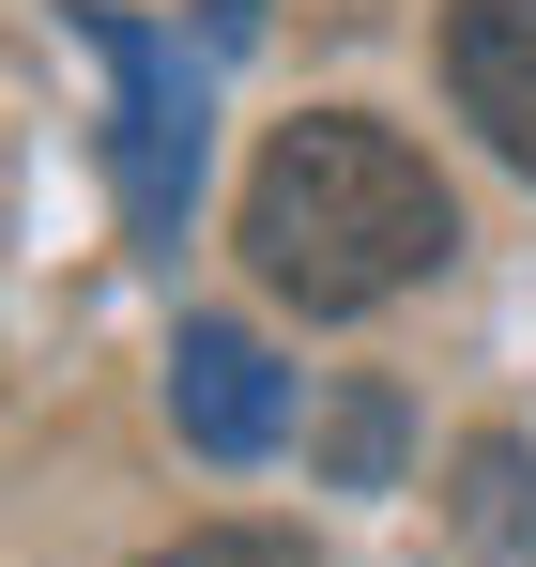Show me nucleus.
<instances>
[{"label": "nucleus", "mask_w": 536, "mask_h": 567, "mask_svg": "<svg viewBox=\"0 0 536 567\" xmlns=\"http://www.w3.org/2000/svg\"><path fill=\"white\" fill-rule=\"evenodd\" d=\"M445 246H460V199L430 185V154L383 138V123H353V107L276 123V154L246 169V261L307 322H353L383 291L445 277Z\"/></svg>", "instance_id": "1"}, {"label": "nucleus", "mask_w": 536, "mask_h": 567, "mask_svg": "<svg viewBox=\"0 0 536 567\" xmlns=\"http://www.w3.org/2000/svg\"><path fill=\"white\" fill-rule=\"evenodd\" d=\"M92 62H107V169H123V230L169 261L184 246V199H199V78H184V47H154L138 16H92Z\"/></svg>", "instance_id": "2"}, {"label": "nucleus", "mask_w": 536, "mask_h": 567, "mask_svg": "<svg viewBox=\"0 0 536 567\" xmlns=\"http://www.w3.org/2000/svg\"><path fill=\"white\" fill-rule=\"evenodd\" d=\"M169 414H184L199 461H261L276 430H291V383H276V353L246 322H184L169 338Z\"/></svg>", "instance_id": "3"}, {"label": "nucleus", "mask_w": 536, "mask_h": 567, "mask_svg": "<svg viewBox=\"0 0 536 567\" xmlns=\"http://www.w3.org/2000/svg\"><path fill=\"white\" fill-rule=\"evenodd\" d=\"M445 93H460V123L536 185V0H445Z\"/></svg>", "instance_id": "4"}, {"label": "nucleus", "mask_w": 536, "mask_h": 567, "mask_svg": "<svg viewBox=\"0 0 536 567\" xmlns=\"http://www.w3.org/2000/svg\"><path fill=\"white\" fill-rule=\"evenodd\" d=\"M460 537L491 567H536V461L491 430V445H460Z\"/></svg>", "instance_id": "5"}, {"label": "nucleus", "mask_w": 536, "mask_h": 567, "mask_svg": "<svg viewBox=\"0 0 536 567\" xmlns=\"http://www.w3.org/2000/svg\"><path fill=\"white\" fill-rule=\"evenodd\" d=\"M322 461H338V491H383V475H399V399H383V383H338Z\"/></svg>", "instance_id": "6"}, {"label": "nucleus", "mask_w": 536, "mask_h": 567, "mask_svg": "<svg viewBox=\"0 0 536 567\" xmlns=\"http://www.w3.org/2000/svg\"><path fill=\"white\" fill-rule=\"evenodd\" d=\"M138 567H307V537H276V522H199V537H169V553Z\"/></svg>", "instance_id": "7"}]
</instances>
